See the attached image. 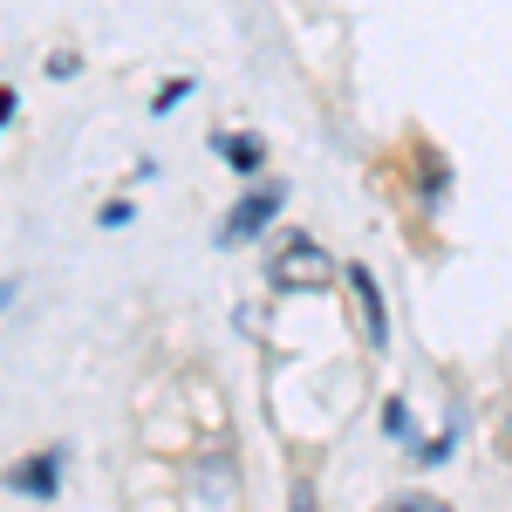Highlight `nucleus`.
<instances>
[{"mask_svg":"<svg viewBox=\"0 0 512 512\" xmlns=\"http://www.w3.org/2000/svg\"><path fill=\"white\" fill-rule=\"evenodd\" d=\"M280 205V185H260L253 198H239L233 205V219H226V239H246V233H260V219Z\"/></svg>","mask_w":512,"mask_h":512,"instance_id":"f03ea898","label":"nucleus"},{"mask_svg":"<svg viewBox=\"0 0 512 512\" xmlns=\"http://www.w3.org/2000/svg\"><path fill=\"white\" fill-rule=\"evenodd\" d=\"M328 274H335V267H328V253H321L315 239H287V246L274 253V267H267V280L287 287V294H301V287H328Z\"/></svg>","mask_w":512,"mask_h":512,"instance_id":"f257e3e1","label":"nucleus"}]
</instances>
